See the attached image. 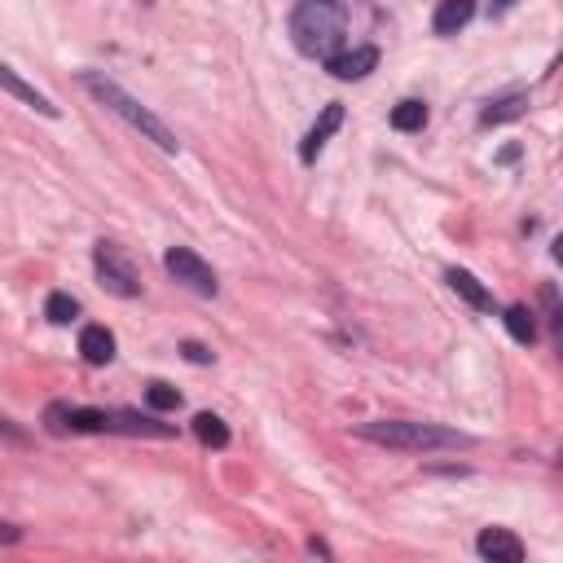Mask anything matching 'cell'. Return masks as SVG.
Here are the masks:
<instances>
[{"mask_svg": "<svg viewBox=\"0 0 563 563\" xmlns=\"http://www.w3.org/2000/svg\"><path fill=\"white\" fill-rule=\"evenodd\" d=\"M361 440L383 449H401V454H436V449H471V436L454 432L440 423H414V418H379V423H361Z\"/></svg>", "mask_w": 563, "mask_h": 563, "instance_id": "1", "label": "cell"}, {"mask_svg": "<svg viewBox=\"0 0 563 563\" xmlns=\"http://www.w3.org/2000/svg\"><path fill=\"white\" fill-rule=\"evenodd\" d=\"M348 36V9L339 0H300L291 14V40L304 58H330L344 49Z\"/></svg>", "mask_w": 563, "mask_h": 563, "instance_id": "2", "label": "cell"}, {"mask_svg": "<svg viewBox=\"0 0 563 563\" xmlns=\"http://www.w3.org/2000/svg\"><path fill=\"white\" fill-rule=\"evenodd\" d=\"M84 88H88V93H93L106 110H110V115L124 119V124H128L132 132H141L146 141H154V146H159L163 154H176V150H181L176 132H172L168 124H163V119L154 115L150 106H141L132 93H124V88H119L115 80H106V75H93V71H88V75H84Z\"/></svg>", "mask_w": 563, "mask_h": 563, "instance_id": "3", "label": "cell"}, {"mask_svg": "<svg viewBox=\"0 0 563 563\" xmlns=\"http://www.w3.org/2000/svg\"><path fill=\"white\" fill-rule=\"evenodd\" d=\"M93 264H97V282H102L110 295H119V300H137L141 295V269L132 264V256L119 242H106V238L97 242Z\"/></svg>", "mask_w": 563, "mask_h": 563, "instance_id": "4", "label": "cell"}, {"mask_svg": "<svg viewBox=\"0 0 563 563\" xmlns=\"http://www.w3.org/2000/svg\"><path fill=\"white\" fill-rule=\"evenodd\" d=\"M163 269H168L181 286H190L194 295H207V300H212V295L220 291L212 264L198 256V251H190V247H168V251H163Z\"/></svg>", "mask_w": 563, "mask_h": 563, "instance_id": "5", "label": "cell"}, {"mask_svg": "<svg viewBox=\"0 0 563 563\" xmlns=\"http://www.w3.org/2000/svg\"><path fill=\"white\" fill-rule=\"evenodd\" d=\"M379 66V49L374 44H357V49H339V53H330L326 58V71L335 75V80H344V84H352V80H366V75Z\"/></svg>", "mask_w": 563, "mask_h": 563, "instance_id": "6", "label": "cell"}, {"mask_svg": "<svg viewBox=\"0 0 563 563\" xmlns=\"http://www.w3.org/2000/svg\"><path fill=\"white\" fill-rule=\"evenodd\" d=\"M476 550L489 563H524V542L511 533V528H484L476 537Z\"/></svg>", "mask_w": 563, "mask_h": 563, "instance_id": "7", "label": "cell"}, {"mask_svg": "<svg viewBox=\"0 0 563 563\" xmlns=\"http://www.w3.org/2000/svg\"><path fill=\"white\" fill-rule=\"evenodd\" d=\"M0 88H5L9 97H18L22 106H31L36 115H44V119H58V106H53L36 84H27V80H22V75L14 71V66H5V62H0Z\"/></svg>", "mask_w": 563, "mask_h": 563, "instance_id": "8", "label": "cell"}, {"mask_svg": "<svg viewBox=\"0 0 563 563\" xmlns=\"http://www.w3.org/2000/svg\"><path fill=\"white\" fill-rule=\"evenodd\" d=\"M339 124H344V106H339V102L322 106V115H317V124L308 128V137H304V146H300V159L304 163H317V154L326 150V141L339 132Z\"/></svg>", "mask_w": 563, "mask_h": 563, "instance_id": "9", "label": "cell"}, {"mask_svg": "<svg viewBox=\"0 0 563 563\" xmlns=\"http://www.w3.org/2000/svg\"><path fill=\"white\" fill-rule=\"evenodd\" d=\"M471 18H476V0H440L432 14V27H436V36H458Z\"/></svg>", "mask_w": 563, "mask_h": 563, "instance_id": "10", "label": "cell"}, {"mask_svg": "<svg viewBox=\"0 0 563 563\" xmlns=\"http://www.w3.org/2000/svg\"><path fill=\"white\" fill-rule=\"evenodd\" d=\"M445 282L454 286V291H458L471 308H480V313H493V291L476 278V273H467V269H449V273H445Z\"/></svg>", "mask_w": 563, "mask_h": 563, "instance_id": "11", "label": "cell"}, {"mask_svg": "<svg viewBox=\"0 0 563 563\" xmlns=\"http://www.w3.org/2000/svg\"><path fill=\"white\" fill-rule=\"evenodd\" d=\"M80 352L88 366H110L115 361V335L106 326H84L80 330Z\"/></svg>", "mask_w": 563, "mask_h": 563, "instance_id": "12", "label": "cell"}, {"mask_svg": "<svg viewBox=\"0 0 563 563\" xmlns=\"http://www.w3.org/2000/svg\"><path fill=\"white\" fill-rule=\"evenodd\" d=\"M502 322H506V330H511L515 344H533V339H537V313L528 304H511Z\"/></svg>", "mask_w": 563, "mask_h": 563, "instance_id": "13", "label": "cell"}, {"mask_svg": "<svg viewBox=\"0 0 563 563\" xmlns=\"http://www.w3.org/2000/svg\"><path fill=\"white\" fill-rule=\"evenodd\" d=\"M194 436L203 440L207 449H225L229 445V427L220 414H194Z\"/></svg>", "mask_w": 563, "mask_h": 563, "instance_id": "14", "label": "cell"}, {"mask_svg": "<svg viewBox=\"0 0 563 563\" xmlns=\"http://www.w3.org/2000/svg\"><path fill=\"white\" fill-rule=\"evenodd\" d=\"M528 106L524 93H511V97H498V102H489V110L480 115V124H506V119H520Z\"/></svg>", "mask_w": 563, "mask_h": 563, "instance_id": "15", "label": "cell"}, {"mask_svg": "<svg viewBox=\"0 0 563 563\" xmlns=\"http://www.w3.org/2000/svg\"><path fill=\"white\" fill-rule=\"evenodd\" d=\"M392 128L396 132H423L427 128V106L414 102V97H410V102H401L392 110Z\"/></svg>", "mask_w": 563, "mask_h": 563, "instance_id": "16", "label": "cell"}, {"mask_svg": "<svg viewBox=\"0 0 563 563\" xmlns=\"http://www.w3.org/2000/svg\"><path fill=\"white\" fill-rule=\"evenodd\" d=\"M44 317H49L53 326H66V322H75V317H80V304H75V295L53 291L49 304H44Z\"/></svg>", "mask_w": 563, "mask_h": 563, "instance_id": "17", "label": "cell"}, {"mask_svg": "<svg viewBox=\"0 0 563 563\" xmlns=\"http://www.w3.org/2000/svg\"><path fill=\"white\" fill-rule=\"evenodd\" d=\"M146 401H150V410H176V405H181V392H176L172 383L154 379L150 388H146Z\"/></svg>", "mask_w": 563, "mask_h": 563, "instance_id": "18", "label": "cell"}, {"mask_svg": "<svg viewBox=\"0 0 563 563\" xmlns=\"http://www.w3.org/2000/svg\"><path fill=\"white\" fill-rule=\"evenodd\" d=\"M181 352H185V361H194V366H212V352H207L203 344H194V339L181 344Z\"/></svg>", "mask_w": 563, "mask_h": 563, "instance_id": "19", "label": "cell"}, {"mask_svg": "<svg viewBox=\"0 0 563 563\" xmlns=\"http://www.w3.org/2000/svg\"><path fill=\"white\" fill-rule=\"evenodd\" d=\"M0 436H5V440H14V445H27V432H22V427H14V423H9L5 414H0Z\"/></svg>", "mask_w": 563, "mask_h": 563, "instance_id": "20", "label": "cell"}, {"mask_svg": "<svg viewBox=\"0 0 563 563\" xmlns=\"http://www.w3.org/2000/svg\"><path fill=\"white\" fill-rule=\"evenodd\" d=\"M14 542H22V528L9 524V520H0V546H14Z\"/></svg>", "mask_w": 563, "mask_h": 563, "instance_id": "21", "label": "cell"}, {"mask_svg": "<svg viewBox=\"0 0 563 563\" xmlns=\"http://www.w3.org/2000/svg\"><path fill=\"white\" fill-rule=\"evenodd\" d=\"M502 5H511V0H502Z\"/></svg>", "mask_w": 563, "mask_h": 563, "instance_id": "22", "label": "cell"}]
</instances>
